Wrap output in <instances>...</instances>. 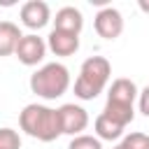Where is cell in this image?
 <instances>
[{
    "mask_svg": "<svg viewBox=\"0 0 149 149\" xmlns=\"http://www.w3.org/2000/svg\"><path fill=\"white\" fill-rule=\"evenodd\" d=\"M58 119H61L63 135H70V137L81 135L86 130V126H88V112L81 105H74V102L61 105L58 107Z\"/></svg>",
    "mask_w": 149,
    "mask_h": 149,
    "instance_id": "cell-5",
    "label": "cell"
},
{
    "mask_svg": "<svg viewBox=\"0 0 149 149\" xmlns=\"http://www.w3.org/2000/svg\"><path fill=\"white\" fill-rule=\"evenodd\" d=\"M19 16H21V23L26 28L40 30V28H44L51 21V9H49V5L44 0H28V2L21 5Z\"/></svg>",
    "mask_w": 149,
    "mask_h": 149,
    "instance_id": "cell-7",
    "label": "cell"
},
{
    "mask_svg": "<svg viewBox=\"0 0 149 149\" xmlns=\"http://www.w3.org/2000/svg\"><path fill=\"white\" fill-rule=\"evenodd\" d=\"M137 105H140V112L144 116H149V84L137 93Z\"/></svg>",
    "mask_w": 149,
    "mask_h": 149,
    "instance_id": "cell-17",
    "label": "cell"
},
{
    "mask_svg": "<svg viewBox=\"0 0 149 149\" xmlns=\"http://www.w3.org/2000/svg\"><path fill=\"white\" fill-rule=\"evenodd\" d=\"M93 28L102 40H116L123 33V16L114 7H102L93 19Z\"/></svg>",
    "mask_w": 149,
    "mask_h": 149,
    "instance_id": "cell-6",
    "label": "cell"
},
{
    "mask_svg": "<svg viewBox=\"0 0 149 149\" xmlns=\"http://www.w3.org/2000/svg\"><path fill=\"white\" fill-rule=\"evenodd\" d=\"M0 149H21V137L14 128H0Z\"/></svg>",
    "mask_w": 149,
    "mask_h": 149,
    "instance_id": "cell-16",
    "label": "cell"
},
{
    "mask_svg": "<svg viewBox=\"0 0 149 149\" xmlns=\"http://www.w3.org/2000/svg\"><path fill=\"white\" fill-rule=\"evenodd\" d=\"M93 130H95V137L102 142V140H119L121 135H123V126H119V123H114L112 119H107L105 114H98L95 116V121H93Z\"/></svg>",
    "mask_w": 149,
    "mask_h": 149,
    "instance_id": "cell-12",
    "label": "cell"
},
{
    "mask_svg": "<svg viewBox=\"0 0 149 149\" xmlns=\"http://www.w3.org/2000/svg\"><path fill=\"white\" fill-rule=\"evenodd\" d=\"M137 7H140L144 14H149V0H140V2H137Z\"/></svg>",
    "mask_w": 149,
    "mask_h": 149,
    "instance_id": "cell-18",
    "label": "cell"
},
{
    "mask_svg": "<svg viewBox=\"0 0 149 149\" xmlns=\"http://www.w3.org/2000/svg\"><path fill=\"white\" fill-rule=\"evenodd\" d=\"M68 149H102V142L98 137H93V135H84L81 133V135H77V137L70 140Z\"/></svg>",
    "mask_w": 149,
    "mask_h": 149,
    "instance_id": "cell-15",
    "label": "cell"
},
{
    "mask_svg": "<svg viewBox=\"0 0 149 149\" xmlns=\"http://www.w3.org/2000/svg\"><path fill=\"white\" fill-rule=\"evenodd\" d=\"M112 149H123V147H121V144H116V147H112Z\"/></svg>",
    "mask_w": 149,
    "mask_h": 149,
    "instance_id": "cell-19",
    "label": "cell"
},
{
    "mask_svg": "<svg viewBox=\"0 0 149 149\" xmlns=\"http://www.w3.org/2000/svg\"><path fill=\"white\" fill-rule=\"evenodd\" d=\"M137 86L133 79L128 77H119L112 81L109 91H107V102H116V105H133L135 107V100H137Z\"/></svg>",
    "mask_w": 149,
    "mask_h": 149,
    "instance_id": "cell-9",
    "label": "cell"
},
{
    "mask_svg": "<svg viewBox=\"0 0 149 149\" xmlns=\"http://www.w3.org/2000/svg\"><path fill=\"white\" fill-rule=\"evenodd\" d=\"M47 49L54 54V56H72L79 51V35H72V33H63V30H51L49 37H47Z\"/></svg>",
    "mask_w": 149,
    "mask_h": 149,
    "instance_id": "cell-8",
    "label": "cell"
},
{
    "mask_svg": "<svg viewBox=\"0 0 149 149\" xmlns=\"http://www.w3.org/2000/svg\"><path fill=\"white\" fill-rule=\"evenodd\" d=\"M84 28V16L77 7L72 5H65L56 12L54 16V30H63V33H72V35H79Z\"/></svg>",
    "mask_w": 149,
    "mask_h": 149,
    "instance_id": "cell-10",
    "label": "cell"
},
{
    "mask_svg": "<svg viewBox=\"0 0 149 149\" xmlns=\"http://www.w3.org/2000/svg\"><path fill=\"white\" fill-rule=\"evenodd\" d=\"M14 56L19 58V63H23L28 68L42 63L44 56H47V42H44V37L35 35V33L21 35V40H19V44L14 49Z\"/></svg>",
    "mask_w": 149,
    "mask_h": 149,
    "instance_id": "cell-4",
    "label": "cell"
},
{
    "mask_svg": "<svg viewBox=\"0 0 149 149\" xmlns=\"http://www.w3.org/2000/svg\"><path fill=\"white\" fill-rule=\"evenodd\" d=\"M112 77V65L105 56H88L81 68H79V74L74 79V95L79 100H93L98 98L107 81Z\"/></svg>",
    "mask_w": 149,
    "mask_h": 149,
    "instance_id": "cell-2",
    "label": "cell"
},
{
    "mask_svg": "<svg viewBox=\"0 0 149 149\" xmlns=\"http://www.w3.org/2000/svg\"><path fill=\"white\" fill-rule=\"evenodd\" d=\"M21 35H23V33L19 30L16 23H12V21H0V56L14 54Z\"/></svg>",
    "mask_w": 149,
    "mask_h": 149,
    "instance_id": "cell-11",
    "label": "cell"
},
{
    "mask_svg": "<svg viewBox=\"0 0 149 149\" xmlns=\"http://www.w3.org/2000/svg\"><path fill=\"white\" fill-rule=\"evenodd\" d=\"M70 88V70L63 63H44L30 74V91L37 98L56 100Z\"/></svg>",
    "mask_w": 149,
    "mask_h": 149,
    "instance_id": "cell-3",
    "label": "cell"
},
{
    "mask_svg": "<svg viewBox=\"0 0 149 149\" xmlns=\"http://www.w3.org/2000/svg\"><path fill=\"white\" fill-rule=\"evenodd\" d=\"M123 149H149V135L147 133H128L121 140Z\"/></svg>",
    "mask_w": 149,
    "mask_h": 149,
    "instance_id": "cell-14",
    "label": "cell"
},
{
    "mask_svg": "<svg viewBox=\"0 0 149 149\" xmlns=\"http://www.w3.org/2000/svg\"><path fill=\"white\" fill-rule=\"evenodd\" d=\"M19 126L26 135L40 140V142H54L56 137L63 135L61 130V119L58 109H51L40 102H30L21 109L19 114Z\"/></svg>",
    "mask_w": 149,
    "mask_h": 149,
    "instance_id": "cell-1",
    "label": "cell"
},
{
    "mask_svg": "<svg viewBox=\"0 0 149 149\" xmlns=\"http://www.w3.org/2000/svg\"><path fill=\"white\" fill-rule=\"evenodd\" d=\"M102 114L107 116V119H112L114 123H119V126H128L133 119H135V107L133 105H116V102H105V109H102Z\"/></svg>",
    "mask_w": 149,
    "mask_h": 149,
    "instance_id": "cell-13",
    "label": "cell"
}]
</instances>
